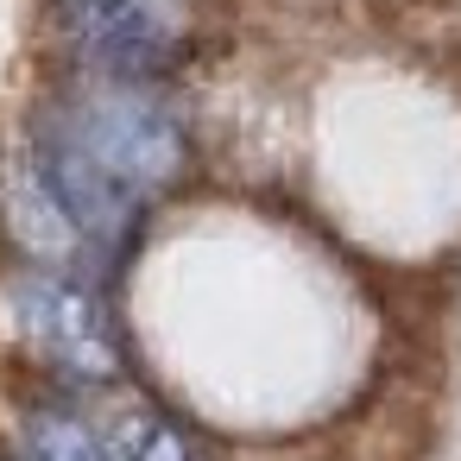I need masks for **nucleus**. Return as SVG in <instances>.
I'll list each match as a JSON object with an SVG mask.
<instances>
[{
  "label": "nucleus",
  "instance_id": "f257e3e1",
  "mask_svg": "<svg viewBox=\"0 0 461 461\" xmlns=\"http://www.w3.org/2000/svg\"><path fill=\"white\" fill-rule=\"evenodd\" d=\"M58 121H64L121 184H133L140 196L171 190V184L184 177V165H190L184 127H177L158 102H146L140 89H89V95H77L70 108H58Z\"/></svg>",
  "mask_w": 461,
  "mask_h": 461
},
{
  "label": "nucleus",
  "instance_id": "f03ea898",
  "mask_svg": "<svg viewBox=\"0 0 461 461\" xmlns=\"http://www.w3.org/2000/svg\"><path fill=\"white\" fill-rule=\"evenodd\" d=\"M32 165H39V177L51 184V196L64 203V215L77 221V234L83 240H95V247H127L133 234H140V221H146V196L133 190V184H121L58 114L39 127V140H32Z\"/></svg>",
  "mask_w": 461,
  "mask_h": 461
},
{
  "label": "nucleus",
  "instance_id": "7ed1b4c3",
  "mask_svg": "<svg viewBox=\"0 0 461 461\" xmlns=\"http://www.w3.org/2000/svg\"><path fill=\"white\" fill-rule=\"evenodd\" d=\"M14 316H20V329L32 335V348L45 360H58L83 379H114L121 373V341H114L102 303L83 285L32 266V272L14 278Z\"/></svg>",
  "mask_w": 461,
  "mask_h": 461
},
{
  "label": "nucleus",
  "instance_id": "20e7f679",
  "mask_svg": "<svg viewBox=\"0 0 461 461\" xmlns=\"http://www.w3.org/2000/svg\"><path fill=\"white\" fill-rule=\"evenodd\" d=\"M102 436H108V448H114L121 461H196L190 436H184L158 404H146V398H133V392H121V398L102 404Z\"/></svg>",
  "mask_w": 461,
  "mask_h": 461
},
{
  "label": "nucleus",
  "instance_id": "39448f33",
  "mask_svg": "<svg viewBox=\"0 0 461 461\" xmlns=\"http://www.w3.org/2000/svg\"><path fill=\"white\" fill-rule=\"evenodd\" d=\"M26 442H32L39 461H121L108 448V436L95 423L70 417V411H32L26 417Z\"/></svg>",
  "mask_w": 461,
  "mask_h": 461
},
{
  "label": "nucleus",
  "instance_id": "423d86ee",
  "mask_svg": "<svg viewBox=\"0 0 461 461\" xmlns=\"http://www.w3.org/2000/svg\"><path fill=\"white\" fill-rule=\"evenodd\" d=\"M14 461H39V455H14Z\"/></svg>",
  "mask_w": 461,
  "mask_h": 461
}]
</instances>
